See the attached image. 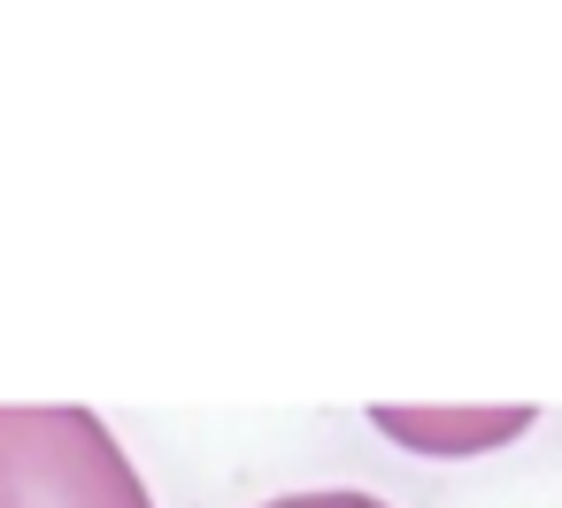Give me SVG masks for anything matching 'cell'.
<instances>
[{"label":"cell","mask_w":562,"mask_h":508,"mask_svg":"<svg viewBox=\"0 0 562 508\" xmlns=\"http://www.w3.org/2000/svg\"><path fill=\"white\" fill-rule=\"evenodd\" d=\"M0 508H155V493L93 408L0 400Z\"/></svg>","instance_id":"cell-1"},{"label":"cell","mask_w":562,"mask_h":508,"mask_svg":"<svg viewBox=\"0 0 562 508\" xmlns=\"http://www.w3.org/2000/svg\"><path fill=\"white\" fill-rule=\"evenodd\" d=\"M370 424H378V439H393L408 454L470 462V454L516 447L539 424V408H524V400H378Z\"/></svg>","instance_id":"cell-2"},{"label":"cell","mask_w":562,"mask_h":508,"mask_svg":"<svg viewBox=\"0 0 562 508\" xmlns=\"http://www.w3.org/2000/svg\"><path fill=\"white\" fill-rule=\"evenodd\" d=\"M262 508H393V500H378V493H362V485H324V493H278V500H262Z\"/></svg>","instance_id":"cell-3"}]
</instances>
